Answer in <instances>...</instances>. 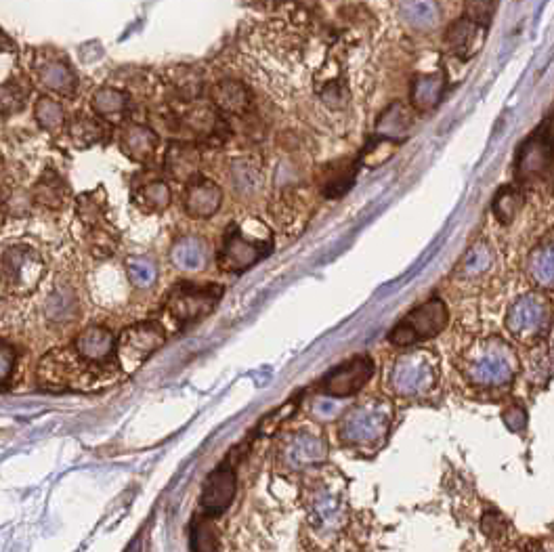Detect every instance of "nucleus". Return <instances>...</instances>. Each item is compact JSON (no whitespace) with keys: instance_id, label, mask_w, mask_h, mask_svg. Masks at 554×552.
I'll list each match as a JSON object with an SVG mask.
<instances>
[{"instance_id":"obj_1","label":"nucleus","mask_w":554,"mask_h":552,"mask_svg":"<svg viewBox=\"0 0 554 552\" xmlns=\"http://www.w3.org/2000/svg\"><path fill=\"white\" fill-rule=\"evenodd\" d=\"M118 374L122 372L93 364L74 343L49 351L36 368V378L42 387L72 391H93L112 385Z\"/></svg>"},{"instance_id":"obj_2","label":"nucleus","mask_w":554,"mask_h":552,"mask_svg":"<svg viewBox=\"0 0 554 552\" xmlns=\"http://www.w3.org/2000/svg\"><path fill=\"white\" fill-rule=\"evenodd\" d=\"M273 231L257 221H233L221 240L217 252V265L223 273H244L273 252Z\"/></svg>"},{"instance_id":"obj_3","label":"nucleus","mask_w":554,"mask_h":552,"mask_svg":"<svg viewBox=\"0 0 554 552\" xmlns=\"http://www.w3.org/2000/svg\"><path fill=\"white\" fill-rule=\"evenodd\" d=\"M223 299V286L219 284H191L179 282L168 292L164 311L179 328L200 322Z\"/></svg>"},{"instance_id":"obj_4","label":"nucleus","mask_w":554,"mask_h":552,"mask_svg":"<svg viewBox=\"0 0 554 552\" xmlns=\"http://www.w3.org/2000/svg\"><path fill=\"white\" fill-rule=\"evenodd\" d=\"M517 359L513 349L502 341H487L468 355L466 376L483 387H502L513 380Z\"/></svg>"},{"instance_id":"obj_5","label":"nucleus","mask_w":554,"mask_h":552,"mask_svg":"<svg viewBox=\"0 0 554 552\" xmlns=\"http://www.w3.org/2000/svg\"><path fill=\"white\" fill-rule=\"evenodd\" d=\"M47 265L32 246L15 244L3 252V288L13 296H30L45 280Z\"/></svg>"},{"instance_id":"obj_6","label":"nucleus","mask_w":554,"mask_h":552,"mask_svg":"<svg viewBox=\"0 0 554 552\" xmlns=\"http://www.w3.org/2000/svg\"><path fill=\"white\" fill-rule=\"evenodd\" d=\"M166 341V330L160 322H137L124 328L118 336L116 357L122 374H135Z\"/></svg>"},{"instance_id":"obj_7","label":"nucleus","mask_w":554,"mask_h":552,"mask_svg":"<svg viewBox=\"0 0 554 552\" xmlns=\"http://www.w3.org/2000/svg\"><path fill=\"white\" fill-rule=\"evenodd\" d=\"M447 324V309L443 301L431 299L429 303L420 305L418 309L410 311L403 320L391 330L389 341L397 347L414 345L426 338L437 336Z\"/></svg>"},{"instance_id":"obj_8","label":"nucleus","mask_w":554,"mask_h":552,"mask_svg":"<svg viewBox=\"0 0 554 552\" xmlns=\"http://www.w3.org/2000/svg\"><path fill=\"white\" fill-rule=\"evenodd\" d=\"M437 378L433 357L424 351L401 355L391 370V385L401 395L426 393Z\"/></svg>"},{"instance_id":"obj_9","label":"nucleus","mask_w":554,"mask_h":552,"mask_svg":"<svg viewBox=\"0 0 554 552\" xmlns=\"http://www.w3.org/2000/svg\"><path fill=\"white\" fill-rule=\"evenodd\" d=\"M372 374L374 359L370 355H355L319 380V391L328 397H351L368 385Z\"/></svg>"},{"instance_id":"obj_10","label":"nucleus","mask_w":554,"mask_h":552,"mask_svg":"<svg viewBox=\"0 0 554 552\" xmlns=\"http://www.w3.org/2000/svg\"><path fill=\"white\" fill-rule=\"evenodd\" d=\"M32 72L42 89L61 97H72L78 91V76L70 61L57 51H40L32 61Z\"/></svg>"},{"instance_id":"obj_11","label":"nucleus","mask_w":554,"mask_h":552,"mask_svg":"<svg viewBox=\"0 0 554 552\" xmlns=\"http://www.w3.org/2000/svg\"><path fill=\"white\" fill-rule=\"evenodd\" d=\"M238 492V475L229 462L219 464L202 487V508L208 515H221L231 506Z\"/></svg>"},{"instance_id":"obj_12","label":"nucleus","mask_w":554,"mask_h":552,"mask_svg":"<svg viewBox=\"0 0 554 552\" xmlns=\"http://www.w3.org/2000/svg\"><path fill=\"white\" fill-rule=\"evenodd\" d=\"M223 206V189L206 177H198L185 185L183 208L191 219L215 217Z\"/></svg>"},{"instance_id":"obj_13","label":"nucleus","mask_w":554,"mask_h":552,"mask_svg":"<svg viewBox=\"0 0 554 552\" xmlns=\"http://www.w3.org/2000/svg\"><path fill=\"white\" fill-rule=\"evenodd\" d=\"M200 164L202 156L198 145L189 141H173L168 143L164 152V173L177 181L189 185L200 177Z\"/></svg>"},{"instance_id":"obj_14","label":"nucleus","mask_w":554,"mask_h":552,"mask_svg":"<svg viewBox=\"0 0 554 552\" xmlns=\"http://www.w3.org/2000/svg\"><path fill=\"white\" fill-rule=\"evenodd\" d=\"M160 137L147 124L131 122L126 124L120 133V150L124 156H129L133 162L147 164L152 162L158 154Z\"/></svg>"},{"instance_id":"obj_15","label":"nucleus","mask_w":554,"mask_h":552,"mask_svg":"<svg viewBox=\"0 0 554 552\" xmlns=\"http://www.w3.org/2000/svg\"><path fill=\"white\" fill-rule=\"evenodd\" d=\"M210 101L223 116H246L252 110V93L240 80H221L210 89Z\"/></svg>"},{"instance_id":"obj_16","label":"nucleus","mask_w":554,"mask_h":552,"mask_svg":"<svg viewBox=\"0 0 554 552\" xmlns=\"http://www.w3.org/2000/svg\"><path fill=\"white\" fill-rule=\"evenodd\" d=\"M546 309L536 296H523L508 313V328L521 338L536 336L544 328Z\"/></svg>"},{"instance_id":"obj_17","label":"nucleus","mask_w":554,"mask_h":552,"mask_svg":"<svg viewBox=\"0 0 554 552\" xmlns=\"http://www.w3.org/2000/svg\"><path fill=\"white\" fill-rule=\"evenodd\" d=\"M361 168L359 158L353 160H336L324 168V173H319V189L330 200L345 196L347 191L355 185L357 173Z\"/></svg>"},{"instance_id":"obj_18","label":"nucleus","mask_w":554,"mask_h":552,"mask_svg":"<svg viewBox=\"0 0 554 552\" xmlns=\"http://www.w3.org/2000/svg\"><path fill=\"white\" fill-rule=\"evenodd\" d=\"M170 263L183 273L204 271L210 263V246L196 236L181 238L170 248Z\"/></svg>"},{"instance_id":"obj_19","label":"nucleus","mask_w":554,"mask_h":552,"mask_svg":"<svg viewBox=\"0 0 554 552\" xmlns=\"http://www.w3.org/2000/svg\"><path fill=\"white\" fill-rule=\"evenodd\" d=\"M131 108V97L120 89L103 87L97 89L91 97L93 114L105 124H122Z\"/></svg>"},{"instance_id":"obj_20","label":"nucleus","mask_w":554,"mask_h":552,"mask_svg":"<svg viewBox=\"0 0 554 552\" xmlns=\"http://www.w3.org/2000/svg\"><path fill=\"white\" fill-rule=\"evenodd\" d=\"M32 198L36 204L59 210L66 206L70 198V187L55 171L42 173V177L32 187Z\"/></svg>"},{"instance_id":"obj_21","label":"nucleus","mask_w":554,"mask_h":552,"mask_svg":"<svg viewBox=\"0 0 554 552\" xmlns=\"http://www.w3.org/2000/svg\"><path fill=\"white\" fill-rule=\"evenodd\" d=\"M133 202L139 210L156 215V212H164L173 202V191L162 179H149L133 189Z\"/></svg>"},{"instance_id":"obj_22","label":"nucleus","mask_w":554,"mask_h":552,"mask_svg":"<svg viewBox=\"0 0 554 552\" xmlns=\"http://www.w3.org/2000/svg\"><path fill=\"white\" fill-rule=\"evenodd\" d=\"M412 124H414V120H412V114L406 105L393 103L391 108L380 116V120L376 124V137L391 141V143L403 141L410 133Z\"/></svg>"},{"instance_id":"obj_23","label":"nucleus","mask_w":554,"mask_h":552,"mask_svg":"<svg viewBox=\"0 0 554 552\" xmlns=\"http://www.w3.org/2000/svg\"><path fill=\"white\" fill-rule=\"evenodd\" d=\"M76 212L78 219L89 229L108 227L105 225V215H108V196L105 189L97 187L93 191H84L76 198Z\"/></svg>"},{"instance_id":"obj_24","label":"nucleus","mask_w":554,"mask_h":552,"mask_svg":"<svg viewBox=\"0 0 554 552\" xmlns=\"http://www.w3.org/2000/svg\"><path fill=\"white\" fill-rule=\"evenodd\" d=\"M66 133L70 141L80 147V150H87L91 145H97L105 139V122H101L97 116H87V114H76L68 126Z\"/></svg>"},{"instance_id":"obj_25","label":"nucleus","mask_w":554,"mask_h":552,"mask_svg":"<svg viewBox=\"0 0 554 552\" xmlns=\"http://www.w3.org/2000/svg\"><path fill=\"white\" fill-rule=\"evenodd\" d=\"M229 179H231L233 191H236L238 196H244V198H250V196L257 194V191L263 185V177H261L259 166L248 158L231 160Z\"/></svg>"},{"instance_id":"obj_26","label":"nucleus","mask_w":554,"mask_h":552,"mask_svg":"<svg viewBox=\"0 0 554 552\" xmlns=\"http://www.w3.org/2000/svg\"><path fill=\"white\" fill-rule=\"evenodd\" d=\"M445 89L443 74H422L414 80L412 103L418 110H431L441 101Z\"/></svg>"},{"instance_id":"obj_27","label":"nucleus","mask_w":554,"mask_h":552,"mask_svg":"<svg viewBox=\"0 0 554 552\" xmlns=\"http://www.w3.org/2000/svg\"><path fill=\"white\" fill-rule=\"evenodd\" d=\"M168 87L173 89L179 101H196L204 93V78L191 68H177L168 72Z\"/></svg>"},{"instance_id":"obj_28","label":"nucleus","mask_w":554,"mask_h":552,"mask_svg":"<svg viewBox=\"0 0 554 552\" xmlns=\"http://www.w3.org/2000/svg\"><path fill=\"white\" fill-rule=\"evenodd\" d=\"M45 313L53 324H68L78 315V299L72 288H57L51 292Z\"/></svg>"},{"instance_id":"obj_29","label":"nucleus","mask_w":554,"mask_h":552,"mask_svg":"<svg viewBox=\"0 0 554 552\" xmlns=\"http://www.w3.org/2000/svg\"><path fill=\"white\" fill-rule=\"evenodd\" d=\"M126 278L139 290L154 288L158 282V265L149 257H129L124 261Z\"/></svg>"},{"instance_id":"obj_30","label":"nucleus","mask_w":554,"mask_h":552,"mask_svg":"<svg viewBox=\"0 0 554 552\" xmlns=\"http://www.w3.org/2000/svg\"><path fill=\"white\" fill-rule=\"evenodd\" d=\"M34 118L40 129L49 133H57L66 124V112H63L61 105L51 97H40L34 105ZM68 126V124H66Z\"/></svg>"},{"instance_id":"obj_31","label":"nucleus","mask_w":554,"mask_h":552,"mask_svg":"<svg viewBox=\"0 0 554 552\" xmlns=\"http://www.w3.org/2000/svg\"><path fill=\"white\" fill-rule=\"evenodd\" d=\"M531 278L540 286L552 288L554 286V244H546L531 254L529 261Z\"/></svg>"},{"instance_id":"obj_32","label":"nucleus","mask_w":554,"mask_h":552,"mask_svg":"<svg viewBox=\"0 0 554 552\" xmlns=\"http://www.w3.org/2000/svg\"><path fill=\"white\" fill-rule=\"evenodd\" d=\"M477 24L471 21L468 17L456 21L454 26H450L447 30V47H450L456 55H468L471 53V45L473 40L477 38Z\"/></svg>"},{"instance_id":"obj_33","label":"nucleus","mask_w":554,"mask_h":552,"mask_svg":"<svg viewBox=\"0 0 554 552\" xmlns=\"http://www.w3.org/2000/svg\"><path fill=\"white\" fill-rule=\"evenodd\" d=\"M28 87L19 78L3 82V118L13 116L28 101Z\"/></svg>"},{"instance_id":"obj_34","label":"nucleus","mask_w":554,"mask_h":552,"mask_svg":"<svg viewBox=\"0 0 554 552\" xmlns=\"http://www.w3.org/2000/svg\"><path fill=\"white\" fill-rule=\"evenodd\" d=\"M191 544H194V552H217V534L208 519H200L196 523Z\"/></svg>"},{"instance_id":"obj_35","label":"nucleus","mask_w":554,"mask_h":552,"mask_svg":"<svg viewBox=\"0 0 554 552\" xmlns=\"http://www.w3.org/2000/svg\"><path fill=\"white\" fill-rule=\"evenodd\" d=\"M489 265H492V252L487 250V246L477 244L471 252L466 254L464 271H466V275H479V273H483Z\"/></svg>"},{"instance_id":"obj_36","label":"nucleus","mask_w":554,"mask_h":552,"mask_svg":"<svg viewBox=\"0 0 554 552\" xmlns=\"http://www.w3.org/2000/svg\"><path fill=\"white\" fill-rule=\"evenodd\" d=\"M403 15L416 26H431L437 17V11L433 5L426 3H403Z\"/></svg>"},{"instance_id":"obj_37","label":"nucleus","mask_w":554,"mask_h":552,"mask_svg":"<svg viewBox=\"0 0 554 552\" xmlns=\"http://www.w3.org/2000/svg\"><path fill=\"white\" fill-rule=\"evenodd\" d=\"M0 362H3V368H0V380H3V389L7 391V385H9V380L13 376L15 362H17L15 351L7 341L0 343Z\"/></svg>"},{"instance_id":"obj_38","label":"nucleus","mask_w":554,"mask_h":552,"mask_svg":"<svg viewBox=\"0 0 554 552\" xmlns=\"http://www.w3.org/2000/svg\"><path fill=\"white\" fill-rule=\"evenodd\" d=\"M517 212V198L513 191H504V194L498 196L496 200V215L500 221L504 223H510V219H513V215Z\"/></svg>"},{"instance_id":"obj_39","label":"nucleus","mask_w":554,"mask_h":552,"mask_svg":"<svg viewBox=\"0 0 554 552\" xmlns=\"http://www.w3.org/2000/svg\"><path fill=\"white\" fill-rule=\"evenodd\" d=\"M496 9V3H468V9H466V17L475 21L477 26L481 24H487L489 17H492Z\"/></svg>"},{"instance_id":"obj_40","label":"nucleus","mask_w":554,"mask_h":552,"mask_svg":"<svg viewBox=\"0 0 554 552\" xmlns=\"http://www.w3.org/2000/svg\"><path fill=\"white\" fill-rule=\"evenodd\" d=\"M504 422L508 424L510 431H523L525 424H527V416L521 408H510L506 414H504Z\"/></svg>"}]
</instances>
